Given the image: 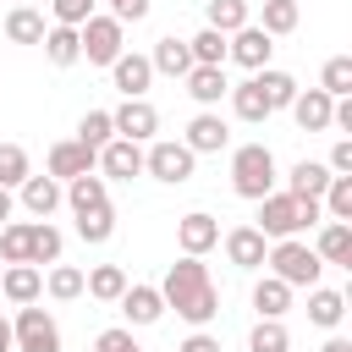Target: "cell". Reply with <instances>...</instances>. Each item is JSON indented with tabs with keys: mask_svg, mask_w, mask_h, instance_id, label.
Segmentation results:
<instances>
[{
	"mask_svg": "<svg viewBox=\"0 0 352 352\" xmlns=\"http://www.w3.org/2000/svg\"><path fill=\"white\" fill-rule=\"evenodd\" d=\"M160 297H165V308H176L187 324H209L214 314H220V292H214V280H209V270L198 264V258H176L170 270H165V286H160Z\"/></svg>",
	"mask_w": 352,
	"mask_h": 352,
	"instance_id": "6da1fadb",
	"label": "cell"
},
{
	"mask_svg": "<svg viewBox=\"0 0 352 352\" xmlns=\"http://www.w3.org/2000/svg\"><path fill=\"white\" fill-rule=\"evenodd\" d=\"M324 220V209H319V198H292V192H270V198H258V236H275V242H286V236H297V231H308V226H319Z\"/></svg>",
	"mask_w": 352,
	"mask_h": 352,
	"instance_id": "7a4b0ae2",
	"label": "cell"
},
{
	"mask_svg": "<svg viewBox=\"0 0 352 352\" xmlns=\"http://www.w3.org/2000/svg\"><path fill=\"white\" fill-rule=\"evenodd\" d=\"M231 187H236V198H270L275 192V154L264 148V143H242L236 154H231Z\"/></svg>",
	"mask_w": 352,
	"mask_h": 352,
	"instance_id": "3957f363",
	"label": "cell"
},
{
	"mask_svg": "<svg viewBox=\"0 0 352 352\" xmlns=\"http://www.w3.org/2000/svg\"><path fill=\"white\" fill-rule=\"evenodd\" d=\"M264 264H270V275L275 280H286V286H319V253L308 248V242H297V236H286V242H275L270 253H264Z\"/></svg>",
	"mask_w": 352,
	"mask_h": 352,
	"instance_id": "277c9868",
	"label": "cell"
},
{
	"mask_svg": "<svg viewBox=\"0 0 352 352\" xmlns=\"http://www.w3.org/2000/svg\"><path fill=\"white\" fill-rule=\"evenodd\" d=\"M11 346L16 352H60V324L44 314V308H16V324H11Z\"/></svg>",
	"mask_w": 352,
	"mask_h": 352,
	"instance_id": "5b68a950",
	"label": "cell"
},
{
	"mask_svg": "<svg viewBox=\"0 0 352 352\" xmlns=\"http://www.w3.org/2000/svg\"><path fill=\"white\" fill-rule=\"evenodd\" d=\"M192 165H198V154L187 148V143H154L148 154H143V170L154 176V182H165V187H182V182H192Z\"/></svg>",
	"mask_w": 352,
	"mask_h": 352,
	"instance_id": "8992f818",
	"label": "cell"
},
{
	"mask_svg": "<svg viewBox=\"0 0 352 352\" xmlns=\"http://www.w3.org/2000/svg\"><path fill=\"white\" fill-rule=\"evenodd\" d=\"M77 44H82L88 66H116V55H121V22L116 16H88L77 28Z\"/></svg>",
	"mask_w": 352,
	"mask_h": 352,
	"instance_id": "52a82bcc",
	"label": "cell"
},
{
	"mask_svg": "<svg viewBox=\"0 0 352 352\" xmlns=\"http://www.w3.org/2000/svg\"><path fill=\"white\" fill-rule=\"evenodd\" d=\"M270 50H275V38H270L258 22H248V28H236V33L226 38V60H236V66H248V72H264V66H270Z\"/></svg>",
	"mask_w": 352,
	"mask_h": 352,
	"instance_id": "ba28073f",
	"label": "cell"
},
{
	"mask_svg": "<svg viewBox=\"0 0 352 352\" xmlns=\"http://www.w3.org/2000/svg\"><path fill=\"white\" fill-rule=\"evenodd\" d=\"M110 126H116V138L143 143V138H154V132H160V110H154L148 99H126L121 110H110Z\"/></svg>",
	"mask_w": 352,
	"mask_h": 352,
	"instance_id": "9c48e42d",
	"label": "cell"
},
{
	"mask_svg": "<svg viewBox=\"0 0 352 352\" xmlns=\"http://www.w3.org/2000/svg\"><path fill=\"white\" fill-rule=\"evenodd\" d=\"M214 242H220V220H214V214L192 209V214H182V220H176V248H182L187 258H204Z\"/></svg>",
	"mask_w": 352,
	"mask_h": 352,
	"instance_id": "30bf717a",
	"label": "cell"
},
{
	"mask_svg": "<svg viewBox=\"0 0 352 352\" xmlns=\"http://www.w3.org/2000/svg\"><path fill=\"white\" fill-rule=\"evenodd\" d=\"M94 165H99V154H94V148H82L77 138L50 148V176H55V182H77V176H94Z\"/></svg>",
	"mask_w": 352,
	"mask_h": 352,
	"instance_id": "8fae6325",
	"label": "cell"
},
{
	"mask_svg": "<svg viewBox=\"0 0 352 352\" xmlns=\"http://www.w3.org/2000/svg\"><path fill=\"white\" fill-rule=\"evenodd\" d=\"M330 110H336V99L324 88H297V99H292V121L302 132H324L330 126Z\"/></svg>",
	"mask_w": 352,
	"mask_h": 352,
	"instance_id": "7c38bea8",
	"label": "cell"
},
{
	"mask_svg": "<svg viewBox=\"0 0 352 352\" xmlns=\"http://www.w3.org/2000/svg\"><path fill=\"white\" fill-rule=\"evenodd\" d=\"M38 292H44L38 264H6V275H0V297H6V302L28 308V302H38Z\"/></svg>",
	"mask_w": 352,
	"mask_h": 352,
	"instance_id": "4fadbf2b",
	"label": "cell"
},
{
	"mask_svg": "<svg viewBox=\"0 0 352 352\" xmlns=\"http://www.w3.org/2000/svg\"><path fill=\"white\" fill-rule=\"evenodd\" d=\"M110 77H116V88L126 94V99H143L148 94V82H154V66H148V55H116V66H110Z\"/></svg>",
	"mask_w": 352,
	"mask_h": 352,
	"instance_id": "5bb4252c",
	"label": "cell"
},
{
	"mask_svg": "<svg viewBox=\"0 0 352 352\" xmlns=\"http://www.w3.org/2000/svg\"><path fill=\"white\" fill-rule=\"evenodd\" d=\"M226 138H231V126H226L214 110H204V116H192V121H187V138H182V143H187L192 154H220V148H226Z\"/></svg>",
	"mask_w": 352,
	"mask_h": 352,
	"instance_id": "9a60e30c",
	"label": "cell"
},
{
	"mask_svg": "<svg viewBox=\"0 0 352 352\" xmlns=\"http://www.w3.org/2000/svg\"><path fill=\"white\" fill-rule=\"evenodd\" d=\"M99 170H104V176H116V182H132V176L143 170V148H138V143H126V138H110V143L99 148Z\"/></svg>",
	"mask_w": 352,
	"mask_h": 352,
	"instance_id": "2e32d148",
	"label": "cell"
},
{
	"mask_svg": "<svg viewBox=\"0 0 352 352\" xmlns=\"http://www.w3.org/2000/svg\"><path fill=\"white\" fill-rule=\"evenodd\" d=\"M264 253H270V242H264L253 226H236V231H226V258H231L236 270H258V264H264Z\"/></svg>",
	"mask_w": 352,
	"mask_h": 352,
	"instance_id": "e0dca14e",
	"label": "cell"
},
{
	"mask_svg": "<svg viewBox=\"0 0 352 352\" xmlns=\"http://www.w3.org/2000/svg\"><path fill=\"white\" fill-rule=\"evenodd\" d=\"M148 66H154V72H165V77H187V72H192V50H187V38H176V33H165V38L154 44V55H148Z\"/></svg>",
	"mask_w": 352,
	"mask_h": 352,
	"instance_id": "ac0fdd59",
	"label": "cell"
},
{
	"mask_svg": "<svg viewBox=\"0 0 352 352\" xmlns=\"http://www.w3.org/2000/svg\"><path fill=\"white\" fill-rule=\"evenodd\" d=\"M187 94L209 110V104H220L226 94H231V82H226V66H192L187 72Z\"/></svg>",
	"mask_w": 352,
	"mask_h": 352,
	"instance_id": "d6986e66",
	"label": "cell"
},
{
	"mask_svg": "<svg viewBox=\"0 0 352 352\" xmlns=\"http://www.w3.org/2000/svg\"><path fill=\"white\" fill-rule=\"evenodd\" d=\"M253 82H258V94H264L270 116H275V110H292V99H297V77H292V72L264 66V72H253Z\"/></svg>",
	"mask_w": 352,
	"mask_h": 352,
	"instance_id": "ffe728a7",
	"label": "cell"
},
{
	"mask_svg": "<svg viewBox=\"0 0 352 352\" xmlns=\"http://www.w3.org/2000/svg\"><path fill=\"white\" fill-rule=\"evenodd\" d=\"M60 198H66V192H60L55 176H28V182H22V204H28V214H38V220H50V214L60 209Z\"/></svg>",
	"mask_w": 352,
	"mask_h": 352,
	"instance_id": "44dd1931",
	"label": "cell"
},
{
	"mask_svg": "<svg viewBox=\"0 0 352 352\" xmlns=\"http://www.w3.org/2000/svg\"><path fill=\"white\" fill-rule=\"evenodd\" d=\"M314 253H319V264H352V226L346 220H324Z\"/></svg>",
	"mask_w": 352,
	"mask_h": 352,
	"instance_id": "7402d4cb",
	"label": "cell"
},
{
	"mask_svg": "<svg viewBox=\"0 0 352 352\" xmlns=\"http://www.w3.org/2000/svg\"><path fill=\"white\" fill-rule=\"evenodd\" d=\"M121 314H126L132 324H154V319L165 314L160 286H126V292H121Z\"/></svg>",
	"mask_w": 352,
	"mask_h": 352,
	"instance_id": "603a6c76",
	"label": "cell"
},
{
	"mask_svg": "<svg viewBox=\"0 0 352 352\" xmlns=\"http://www.w3.org/2000/svg\"><path fill=\"white\" fill-rule=\"evenodd\" d=\"M253 22V11H248V0H204V28H214V33H236V28H248Z\"/></svg>",
	"mask_w": 352,
	"mask_h": 352,
	"instance_id": "cb8c5ba5",
	"label": "cell"
},
{
	"mask_svg": "<svg viewBox=\"0 0 352 352\" xmlns=\"http://www.w3.org/2000/svg\"><path fill=\"white\" fill-rule=\"evenodd\" d=\"M286 182H292V187H286L292 198H324V187H330V165H319V160H297Z\"/></svg>",
	"mask_w": 352,
	"mask_h": 352,
	"instance_id": "d4e9b609",
	"label": "cell"
},
{
	"mask_svg": "<svg viewBox=\"0 0 352 352\" xmlns=\"http://www.w3.org/2000/svg\"><path fill=\"white\" fill-rule=\"evenodd\" d=\"M82 292L99 297V302H121V292H126V270H121V264H99V270L82 275Z\"/></svg>",
	"mask_w": 352,
	"mask_h": 352,
	"instance_id": "484cf974",
	"label": "cell"
},
{
	"mask_svg": "<svg viewBox=\"0 0 352 352\" xmlns=\"http://www.w3.org/2000/svg\"><path fill=\"white\" fill-rule=\"evenodd\" d=\"M308 319H314L319 330H336V324L346 319V297H341V292H324V286H308Z\"/></svg>",
	"mask_w": 352,
	"mask_h": 352,
	"instance_id": "4316f807",
	"label": "cell"
},
{
	"mask_svg": "<svg viewBox=\"0 0 352 352\" xmlns=\"http://www.w3.org/2000/svg\"><path fill=\"white\" fill-rule=\"evenodd\" d=\"M60 248H66V236H60L50 220H38V226L28 231V264H60Z\"/></svg>",
	"mask_w": 352,
	"mask_h": 352,
	"instance_id": "83f0119b",
	"label": "cell"
},
{
	"mask_svg": "<svg viewBox=\"0 0 352 352\" xmlns=\"http://www.w3.org/2000/svg\"><path fill=\"white\" fill-rule=\"evenodd\" d=\"M253 308H258V319H280V314L292 308V286L275 280V275H264V280L253 286Z\"/></svg>",
	"mask_w": 352,
	"mask_h": 352,
	"instance_id": "f1b7e54d",
	"label": "cell"
},
{
	"mask_svg": "<svg viewBox=\"0 0 352 352\" xmlns=\"http://www.w3.org/2000/svg\"><path fill=\"white\" fill-rule=\"evenodd\" d=\"M6 38H11V44H44V16H38L33 6H16V11L6 16Z\"/></svg>",
	"mask_w": 352,
	"mask_h": 352,
	"instance_id": "f546056e",
	"label": "cell"
},
{
	"mask_svg": "<svg viewBox=\"0 0 352 352\" xmlns=\"http://www.w3.org/2000/svg\"><path fill=\"white\" fill-rule=\"evenodd\" d=\"M44 55H50L55 66H77V60H82L77 28H44Z\"/></svg>",
	"mask_w": 352,
	"mask_h": 352,
	"instance_id": "4dcf8cb0",
	"label": "cell"
},
{
	"mask_svg": "<svg viewBox=\"0 0 352 352\" xmlns=\"http://www.w3.org/2000/svg\"><path fill=\"white\" fill-rule=\"evenodd\" d=\"M66 204H72L77 214H88V209L110 204V192H104V176H77V182H66Z\"/></svg>",
	"mask_w": 352,
	"mask_h": 352,
	"instance_id": "1f68e13d",
	"label": "cell"
},
{
	"mask_svg": "<svg viewBox=\"0 0 352 352\" xmlns=\"http://www.w3.org/2000/svg\"><path fill=\"white\" fill-rule=\"evenodd\" d=\"M187 50H192V66H226V33H214V28H198L187 38Z\"/></svg>",
	"mask_w": 352,
	"mask_h": 352,
	"instance_id": "d6a6232c",
	"label": "cell"
},
{
	"mask_svg": "<svg viewBox=\"0 0 352 352\" xmlns=\"http://www.w3.org/2000/svg\"><path fill=\"white\" fill-rule=\"evenodd\" d=\"M319 88H324L330 99H346V94H352V55H330L324 72H319Z\"/></svg>",
	"mask_w": 352,
	"mask_h": 352,
	"instance_id": "836d02e7",
	"label": "cell"
},
{
	"mask_svg": "<svg viewBox=\"0 0 352 352\" xmlns=\"http://www.w3.org/2000/svg\"><path fill=\"white\" fill-rule=\"evenodd\" d=\"M110 138H116V126H110V110H88V116L77 121V143H82V148H94V154H99Z\"/></svg>",
	"mask_w": 352,
	"mask_h": 352,
	"instance_id": "e575fe53",
	"label": "cell"
},
{
	"mask_svg": "<svg viewBox=\"0 0 352 352\" xmlns=\"http://www.w3.org/2000/svg\"><path fill=\"white\" fill-rule=\"evenodd\" d=\"M77 236H82V242H110V236H116V209L99 204V209H88V214H77Z\"/></svg>",
	"mask_w": 352,
	"mask_h": 352,
	"instance_id": "d590c367",
	"label": "cell"
},
{
	"mask_svg": "<svg viewBox=\"0 0 352 352\" xmlns=\"http://www.w3.org/2000/svg\"><path fill=\"white\" fill-rule=\"evenodd\" d=\"M33 170H28V148L22 143H0V187L11 192V187H22Z\"/></svg>",
	"mask_w": 352,
	"mask_h": 352,
	"instance_id": "8d00e7d4",
	"label": "cell"
},
{
	"mask_svg": "<svg viewBox=\"0 0 352 352\" xmlns=\"http://www.w3.org/2000/svg\"><path fill=\"white\" fill-rule=\"evenodd\" d=\"M231 110H236L242 121H264V116H270V104H264V94H258V82H253V77L231 88Z\"/></svg>",
	"mask_w": 352,
	"mask_h": 352,
	"instance_id": "74e56055",
	"label": "cell"
},
{
	"mask_svg": "<svg viewBox=\"0 0 352 352\" xmlns=\"http://www.w3.org/2000/svg\"><path fill=\"white\" fill-rule=\"evenodd\" d=\"M319 209H324L330 220H352V176H330V187H324Z\"/></svg>",
	"mask_w": 352,
	"mask_h": 352,
	"instance_id": "f35d334b",
	"label": "cell"
},
{
	"mask_svg": "<svg viewBox=\"0 0 352 352\" xmlns=\"http://www.w3.org/2000/svg\"><path fill=\"white\" fill-rule=\"evenodd\" d=\"M44 292H50L55 302L82 297V270H77V264H55V270H50V280H44Z\"/></svg>",
	"mask_w": 352,
	"mask_h": 352,
	"instance_id": "ab89813d",
	"label": "cell"
},
{
	"mask_svg": "<svg viewBox=\"0 0 352 352\" xmlns=\"http://www.w3.org/2000/svg\"><path fill=\"white\" fill-rule=\"evenodd\" d=\"M297 16H302V11H297V0H264V22H258V28H264L270 38H280V33H292V28H297Z\"/></svg>",
	"mask_w": 352,
	"mask_h": 352,
	"instance_id": "60d3db41",
	"label": "cell"
},
{
	"mask_svg": "<svg viewBox=\"0 0 352 352\" xmlns=\"http://www.w3.org/2000/svg\"><path fill=\"white\" fill-rule=\"evenodd\" d=\"M248 346H253V352H286V346H292V336H286V324H280V319H258V324H253V336H248Z\"/></svg>",
	"mask_w": 352,
	"mask_h": 352,
	"instance_id": "b9f144b4",
	"label": "cell"
},
{
	"mask_svg": "<svg viewBox=\"0 0 352 352\" xmlns=\"http://www.w3.org/2000/svg\"><path fill=\"white\" fill-rule=\"evenodd\" d=\"M28 231L33 226H11V220L0 226V258L6 264H28Z\"/></svg>",
	"mask_w": 352,
	"mask_h": 352,
	"instance_id": "7bdbcfd3",
	"label": "cell"
},
{
	"mask_svg": "<svg viewBox=\"0 0 352 352\" xmlns=\"http://www.w3.org/2000/svg\"><path fill=\"white\" fill-rule=\"evenodd\" d=\"M55 6V28H82L94 16V0H50Z\"/></svg>",
	"mask_w": 352,
	"mask_h": 352,
	"instance_id": "ee69618b",
	"label": "cell"
},
{
	"mask_svg": "<svg viewBox=\"0 0 352 352\" xmlns=\"http://www.w3.org/2000/svg\"><path fill=\"white\" fill-rule=\"evenodd\" d=\"M324 165H330V176H352V138H341V143L330 148Z\"/></svg>",
	"mask_w": 352,
	"mask_h": 352,
	"instance_id": "f6af8a7d",
	"label": "cell"
},
{
	"mask_svg": "<svg viewBox=\"0 0 352 352\" xmlns=\"http://www.w3.org/2000/svg\"><path fill=\"white\" fill-rule=\"evenodd\" d=\"M121 346H132V330H99V341H94V352H121Z\"/></svg>",
	"mask_w": 352,
	"mask_h": 352,
	"instance_id": "bcb514c9",
	"label": "cell"
},
{
	"mask_svg": "<svg viewBox=\"0 0 352 352\" xmlns=\"http://www.w3.org/2000/svg\"><path fill=\"white\" fill-rule=\"evenodd\" d=\"M116 6V22H143L148 16V0H110Z\"/></svg>",
	"mask_w": 352,
	"mask_h": 352,
	"instance_id": "7dc6e473",
	"label": "cell"
},
{
	"mask_svg": "<svg viewBox=\"0 0 352 352\" xmlns=\"http://www.w3.org/2000/svg\"><path fill=\"white\" fill-rule=\"evenodd\" d=\"M176 352H220V341H214L209 330H198V336H187V341H182Z\"/></svg>",
	"mask_w": 352,
	"mask_h": 352,
	"instance_id": "c3c4849f",
	"label": "cell"
},
{
	"mask_svg": "<svg viewBox=\"0 0 352 352\" xmlns=\"http://www.w3.org/2000/svg\"><path fill=\"white\" fill-rule=\"evenodd\" d=\"M319 352H352V341H346V336H330V341H324Z\"/></svg>",
	"mask_w": 352,
	"mask_h": 352,
	"instance_id": "681fc988",
	"label": "cell"
},
{
	"mask_svg": "<svg viewBox=\"0 0 352 352\" xmlns=\"http://www.w3.org/2000/svg\"><path fill=\"white\" fill-rule=\"evenodd\" d=\"M6 220H11V192L0 187V226H6Z\"/></svg>",
	"mask_w": 352,
	"mask_h": 352,
	"instance_id": "f907efd6",
	"label": "cell"
},
{
	"mask_svg": "<svg viewBox=\"0 0 352 352\" xmlns=\"http://www.w3.org/2000/svg\"><path fill=\"white\" fill-rule=\"evenodd\" d=\"M0 352H11V324H6V314H0Z\"/></svg>",
	"mask_w": 352,
	"mask_h": 352,
	"instance_id": "816d5d0a",
	"label": "cell"
},
{
	"mask_svg": "<svg viewBox=\"0 0 352 352\" xmlns=\"http://www.w3.org/2000/svg\"><path fill=\"white\" fill-rule=\"evenodd\" d=\"M121 352H143V346H138V341H132V346H121Z\"/></svg>",
	"mask_w": 352,
	"mask_h": 352,
	"instance_id": "f5cc1de1",
	"label": "cell"
}]
</instances>
